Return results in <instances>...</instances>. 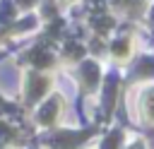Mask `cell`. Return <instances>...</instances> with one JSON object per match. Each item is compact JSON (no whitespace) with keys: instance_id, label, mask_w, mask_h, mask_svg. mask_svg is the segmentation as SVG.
<instances>
[{"instance_id":"3","label":"cell","mask_w":154,"mask_h":149,"mask_svg":"<svg viewBox=\"0 0 154 149\" xmlns=\"http://www.w3.org/2000/svg\"><path fill=\"white\" fill-rule=\"evenodd\" d=\"M48 60H51V58H48L43 50H36V53H34V62H38V65H46Z\"/></svg>"},{"instance_id":"4","label":"cell","mask_w":154,"mask_h":149,"mask_svg":"<svg viewBox=\"0 0 154 149\" xmlns=\"http://www.w3.org/2000/svg\"><path fill=\"white\" fill-rule=\"evenodd\" d=\"M19 2H24V5H29V2H31V0H19Z\"/></svg>"},{"instance_id":"1","label":"cell","mask_w":154,"mask_h":149,"mask_svg":"<svg viewBox=\"0 0 154 149\" xmlns=\"http://www.w3.org/2000/svg\"><path fill=\"white\" fill-rule=\"evenodd\" d=\"M10 19H12V2L10 0H2V5H0V22L5 24Z\"/></svg>"},{"instance_id":"2","label":"cell","mask_w":154,"mask_h":149,"mask_svg":"<svg viewBox=\"0 0 154 149\" xmlns=\"http://www.w3.org/2000/svg\"><path fill=\"white\" fill-rule=\"evenodd\" d=\"M43 84H46L43 79H36V77H34V79H31V91H29V96H31V99H36V94H41V91H43Z\"/></svg>"}]
</instances>
